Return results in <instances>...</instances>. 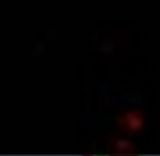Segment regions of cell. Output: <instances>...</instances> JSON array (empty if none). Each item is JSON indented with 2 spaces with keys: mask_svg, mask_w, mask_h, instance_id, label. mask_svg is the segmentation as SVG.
I'll return each mask as SVG.
<instances>
[{
  "mask_svg": "<svg viewBox=\"0 0 160 156\" xmlns=\"http://www.w3.org/2000/svg\"><path fill=\"white\" fill-rule=\"evenodd\" d=\"M128 146V143L127 141H124V140H121L118 143V147L120 148H126Z\"/></svg>",
  "mask_w": 160,
  "mask_h": 156,
  "instance_id": "obj_2",
  "label": "cell"
},
{
  "mask_svg": "<svg viewBox=\"0 0 160 156\" xmlns=\"http://www.w3.org/2000/svg\"><path fill=\"white\" fill-rule=\"evenodd\" d=\"M130 125L133 128H139V127L140 126L141 123L140 121H138V119L135 118V117H131Z\"/></svg>",
  "mask_w": 160,
  "mask_h": 156,
  "instance_id": "obj_1",
  "label": "cell"
}]
</instances>
